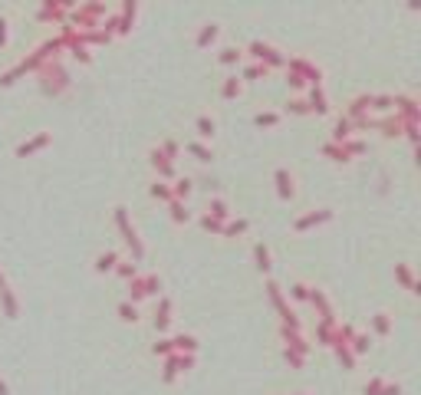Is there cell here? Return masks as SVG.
Wrapping results in <instances>:
<instances>
[{
	"label": "cell",
	"instance_id": "cell-1",
	"mask_svg": "<svg viewBox=\"0 0 421 395\" xmlns=\"http://www.w3.org/2000/svg\"><path fill=\"white\" fill-rule=\"evenodd\" d=\"M277 181H280V198H296V178L293 171H277Z\"/></svg>",
	"mask_w": 421,
	"mask_h": 395
},
{
	"label": "cell",
	"instance_id": "cell-2",
	"mask_svg": "<svg viewBox=\"0 0 421 395\" xmlns=\"http://www.w3.org/2000/svg\"><path fill=\"white\" fill-rule=\"evenodd\" d=\"M112 260H115V254H102L96 267H99V270H109V267H112Z\"/></svg>",
	"mask_w": 421,
	"mask_h": 395
},
{
	"label": "cell",
	"instance_id": "cell-3",
	"mask_svg": "<svg viewBox=\"0 0 421 395\" xmlns=\"http://www.w3.org/2000/svg\"><path fill=\"white\" fill-rule=\"evenodd\" d=\"M198 129H201V135H211V132H214V119H201Z\"/></svg>",
	"mask_w": 421,
	"mask_h": 395
}]
</instances>
